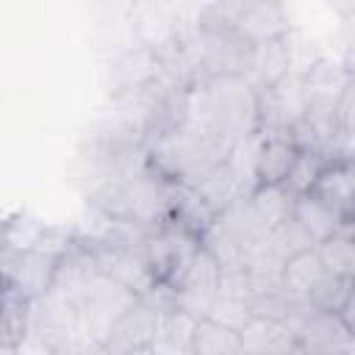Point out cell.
<instances>
[{
  "mask_svg": "<svg viewBox=\"0 0 355 355\" xmlns=\"http://www.w3.org/2000/svg\"><path fill=\"white\" fill-rule=\"evenodd\" d=\"M241 141L261 133V92L250 75H211L189 89L186 122Z\"/></svg>",
  "mask_w": 355,
  "mask_h": 355,
  "instance_id": "cell-1",
  "label": "cell"
},
{
  "mask_svg": "<svg viewBox=\"0 0 355 355\" xmlns=\"http://www.w3.org/2000/svg\"><path fill=\"white\" fill-rule=\"evenodd\" d=\"M236 141H230L222 133L205 130V128H164L144 139L147 164L183 186H194L202 175H208L214 166L225 164L230 158Z\"/></svg>",
  "mask_w": 355,
  "mask_h": 355,
  "instance_id": "cell-2",
  "label": "cell"
},
{
  "mask_svg": "<svg viewBox=\"0 0 355 355\" xmlns=\"http://www.w3.org/2000/svg\"><path fill=\"white\" fill-rule=\"evenodd\" d=\"M200 247H202L200 233L175 219L161 222L147 233L141 250L161 291H172L183 280Z\"/></svg>",
  "mask_w": 355,
  "mask_h": 355,
  "instance_id": "cell-3",
  "label": "cell"
},
{
  "mask_svg": "<svg viewBox=\"0 0 355 355\" xmlns=\"http://www.w3.org/2000/svg\"><path fill=\"white\" fill-rule=\"evenodd\" d=\"M141 294H136L133 288H128L125 283L114 280L105 272H97L86 288L78 294V308H80V319H83V330L92 333L103 347L114 330V324L122 319V313L139 302Z\"/></svg>",
  "mask_w": 355,
  "mask_h": 355,
  "instance_id": "cell-4",
  "label": "cell"
},
{
  "mask_svg": "<svg viewBox=\"0 0 355 355\" xmlns=\"http://www.w3.org/2000/svg\"><path fill=\"white\" fill-rule=\"evenodd\" d=\"M200 78L211 75H250L255 44L236 28L230 31H197L189 39Z\"/></svg>",
  "mask_w": 355,
  "mask_h": 355,
  "instance_id": "cell-5",
  "label": "cell"
},
{
  "mask_svg": "<svg viewBox=\"0 0 355 355\" xmlns=\"http://www.w3.org/2000/svg\"><path fill=\"white\" fill-rule=\"evenodd\" d=\"M128 28L136 44L161 53V58H169L186 44L180 14L169 0H133L128 8Z\"/></svg>",
  "mask_w": 355,
  "mask_h": 355,
  "instance_id": "cell-6",
  "label": "cell"
},
{
  "mask_svg": "<svg viewBox=\"0 0 355 355\" xmlns=\"http://www.w3.org/2000/svg\"><path fill=\"white\" fill-rule=\"evenodd\" d=\"M55 255H47L42 250H6L0 255L3 266V291H11L22 300L42 297L53 288L55 272H58Z\"/></svg>",
  "mask_w": 355,
  "mask_h": 355,
  "instance_id": "cell-7",
  "label": "cell"
},
{
  "mask_svg": "<svg viewBox=\"0 0 355 355\" xmlns=\"http://www.w3.org/2000/svg\"><path fill=\"white\" fill-rule=\"evenodd\" d=\"M161 80H166V64L161 53L144 44H136V42L119 50L105 67V89L111 97L133 92V89H147Z\"/></svg>",
  "mask_w": 355,
  "mask_h": 355,
  "instance_id": "cell-8",
  "label": "cell"
},
{
  "mask_svg": "<svg viewBox=\"0 0 355 355\" xmlns=\"http://www.w3.org/2000/svg\"><path fill=\"white\" fill-rule=\"evenodd\" d=\"M158 319H161V300L158 294L153 297H139L122 319L114 324L108 341H105V355H133V352H153L155 333H158Z\"/></svg>",
  "mask_w": 355,
  "mask_h": 355,
  "instance_id": "cell-9",
  "label": "cell"
},
{
  "mask_svg": "<svg viewBox=\"0 0 355 355\" xmlns=\"http://www.w3.org/2000/svg\"><path fill=\"white\" fill-rule=\"evenodd\" d=\"M219 280H222V263L214 258L211 250L200 247L189 272L183 275V280L172 291H164V294L178 308H183L194 316H208V311L216 300V291H219Z\"/></svg>",
  "mask_w": 355,
  "mask_h": 355,
  "instance_id": "cell-10",
  "label": "cell"
},
{
  "mask_svg": "<svg viewBox=\"0 0 355 355\" xmlns=\"http://www.w3.org/2000/svg\"><path fill=\"white\" fill-rule=\"evenodd\" d=\"M305 116L302 69L261 89V133H291Z\"/></svg>",
  "mask_w": 355,
  "mask_h": 355,
  "instance_id": "cell-11",
  "label": "cell"
},
{
  "mask_svg": "<svg viewBox=\"0 0 355 355\" xmlns=\"http://www.w3.org/2000/svg\"><path fill=\"white\" fill-rule=\"evenodd\" d=\"M92 250H94L100 272L125 283L136 294L153 297V294L161 291L158 283H155V275H153V269L144 258L141 244H100V247H92Z\"/></svg>",
  "mask_w": 355,
  "mask_h": 355,
  "instance_id": "cell-12",
  "label": "cell"
},
{
  "mask_svg": "<svg viewBox=\"0 0 355 355\" xmlns=\"http://www.w3.org/2000/svg\"><path fill=\"white\" fill-rule=\"evenodd\" d=\"M241 336V352L250 355H286V352H302L297 330L269 313H252L247 324L239 330Z\"/></svg>",
  "mask_w": 355,
  "mask_h": 355,
  "instance_id": "cell-13",
  "label": "cell"
},
{
  "mask_svg": "<svg viewBox=\"0 0 355 355\" xmlns=\"http://www.w3.org/2000/svg\"><path fill=\"white\" fill-rule=\"evenodd\" d=\"M236 31L252 44L291 36V19L286 11V0H241Z\"/></svg>",
  "mask_w": 355,
  "mask_h": 355,
  "instance_id": "cell-14",
  "label": "cell"
},
{
  "mask_svg": "<svg viewBox=\"0 0 355 355\" xmlns=\"http://www.w3.org/2000/svg\"><path fill=\"white\" fill-rule=\"evenodd\" d=\"M302 352H355V336L336 311H311L297 327Z\"/></svg>",
  "mask_w": 355,
  "mask_h": 355,
  "instance_id": "cell-15",
  "label": "cell"
},
{
  "mask_svg": "<svg viewBox=\"0 0 355 355\" xmlns=\"http://www.w3.org/2000/svg\"><path fill=\"white\" fill-rule=\"evenodd\" d=\"M158 300H161V319H158V333H155L153 352L191 355L194 333H197V322H200L202 316H194V313L178 308L175 302L166 300L164 291H158Z\"/></svg>",
  "mask_w": 355,
  "mask_h": 355,
  "instance_id": "cell-16",
  "label": "cell"
},
{
  "mask_svg": "<svg viewBox=\"0 0 355 355\" xmlns=\"http://www.w3.org/2000/svg\"><path fill=\"white\" fill-rule=\"evenodd\" d=\"M300 144L291 133H261L258 155H255V186L258 183H286Z\"/></svg>",
  "mask_w": 355,
  "mask_h": 355,
  "instance_id": "cell-17",
  "label": "cell"
},
{
  "mask_svg": "<svg viewBox=\"0 0 355 355\" xmlns=\"http://www.w3.org/2000/svg\"><path fill=\"white\" fill-rule=\"evenodd\" d=\"M313 191L344 219L355 222V158H330Z\"/></svg>",
  "mask_w": 355,
  "mask_h": 355,
  "instance_id": "cell-18",
  "label": "cell"
},
{
  "mask_svg": "<svg viewBox=\"0 0 355 355\" xmlns=\"http://www.w3.org/2000/svg\"><path fill=\"white\" fill-rule=\"evenodd\" d=\"M294 72V44L291 36H280V39H269V42H258L252 50V67H250V80L261 89L275 86L277 80H283L286 75Z\"/></svg>",
  "mask_w": 355,
  "mask_h": 355,
  "instance_id": "cell-19",
  "label": "cell"
},
{
  "mask_svg": "<svg viewBox=\"0 0 355 355\" xmlns=\"http://www.w3.org/2000/svg\"><path fill=\"white\" fill-rule=\"evenodd\" d=\"M250 211L266 230H277L294 216V200L297 194L288 191L286 183H258L247 197Z\"/></svg>",
  "mask_w": 355,
  "mask_h": 355,
  "instance_id": "cell-20",
  "label": "cell"
},
{
  "mask_svg": "<svg viewBox=\"0 0 355 355\" xmlns=\"http://www.w3.org/2000/svg\"><path fill=\"white\" fill-rule=\"evenodd\" d=\"M294 219L300 222V227L313 239V244L330 239L333 233H338L349 219H344L330 202H324L316 191H305L297 194L294 200Z\"/></svg>",
  "mask_w": 355,
  "mask_h": 355,
  "instance_id": "cell-21",
  "label": "cell"
},
{
  "mask_svg": "<svg viewBox=\"0 0 355 355\" xmlns=\"http://www.w3.org/2000/svg\"><path fill=\"white\" fill-rule=\"evenodd\" d=\"M327 275L316 247H305V250H297L291 252L286 261H283V291L291 297V300H302L308 302V294L311 288Z\"/></svg>",
  "mask_w": 355,
  "mask_h": 355,
  "instance_id": "cell-22",
  "label": "cell"
},
{
  "mask_svg": "<svg viewBox=\"0 0 355 355\" xmlns=\"http://www.w3.org/2000/svg\"><path fill=\"white\" fill-rule=\"evenodd\" d=\"M191 189H197V194H200L216 214H222L225 208H230L236 200L244 197V183H241V178L236 175V169H233L230 161L214 166V169H211L208 175H202Z\"/></svg>",
  "mask_w": 355,
  "mask_h": 355,
  "instance_id": "cell-23",
  "label": "cell"
},
{
  "mask_svg": "<svg viewBox=\"0 0 355 355\" xmlns=\"http://www.w3.org/2000/svg\"><path fill=\"white\" fill-rule=\"evenodd\" d=\"M316 252L330 275L355 280V222H347L338 233L319 241Z\"/></svg>",
  "mask_w": 355,
  "mask_h": 355,
  "instance_id": "cell-24",
  "label": "cell"
},
{
  "mask_svg": "<svg viewBox=\"0 0 355 355\" xmlns=\"http://www.w3.org/2000/svg\"><path fill=\"white\" fill-rule=\"evenodd\" d=\"M191 355H241V336H239V330H233L211 316H202L197 322Z\"/></svg>",
  "mask_w": 355,
  "mask_h": 355,
  "instance_id": "cell-25",
  "label": "cell"
},
{
  "mask_svg": "<svg viewBox=\"0 0 355 355\" xmlns=\"http://www.w3.org/2000/svg\"><path fill=\"white\" fill-rule=\"evenodd\" d=\"M330 164V155L319 147H300L297 153V161L286 178V186L291 194H305V191H313L316 180L322 178L324 166Z\"/></svg>",
  "mask_w": 355,
  "mask_h": 355,
  "instance_id": "cell-26",
  "label": "cell"
},
{
  "mask_svg": "<svg viewBox=\"0 0 355 355\" xmlns=\"http://www.w3.org/2000/svg\"><path fill=\"white\" fill-rule=\"evenodd\" d=\"M28 330V300L3 291V319H0V355H14L17 341Z\"/></svg>",
  "mask_w": 355,
  "mask_h": 355,
  "instance_id": "cell-27",
  "label": "cell"
},
{
  "mask_svg": "<svg viewBox=\"0 0 355 355\" xmlns=\"http://www.w3.org/2000/svg\"><path fill=\"white\" fill-rule=\"evenodd\" d=\"M252 313H255L252 311V300L247 294H236V291H225V288L216 291V300H214V305L208 311L211 319H216V322H222V324H227L233 330H241Z\"/></svg>",
  "mask_w": 355,
  "mask_h": 355,
  "instance_id": "cell-28",
  "label": "cell"
},
{
  "mask_svg": "<svg viewBox=\"0 0 355 355\" xmlns=\"http://www.w3.org/2000/svg\"><path fill=\"white\" fill-rule=\"evenodd\" d=\"M42 230H44V222H39L28 211H17L14 216L6 219L3 247L6 250H33L39 236H42Z\"/></svg>",
  "mask_w": 355,
  "mask_h": 355,
  "instance_id": "cell-29",
  "label": "cell"
},
{
  "mask_svg": "<svg viewBox=\"0 0 355 355\" xmlns=\"http://www.w3.org/2000/svg\"><path fill=\"white\" fill-rule=\"evenodd\" d=\"M349 286H352V280L349 277H338V275H324L313 288H311V294H308V302H311V308H316V311H341V305H344V300H347V294H349Z\"/></svg>",
  "mask_w": 355,
  "mask_h": 355,
  "instance_id": "cell-30",
  "label": "cell"
},
{
  "mask_svg": "<svg viewBox=\"0 0 355 355\" xmlns=\"http://www.w3.org/2000/svg\"><path fill=\"white\" fill-rule=\"evenodd\" d=\"M341 319H344V324L352 330V336H355V280H352V286H349V294H347V300H344V305H341Z\"/></svg>",
  "mask_w": 355,
  "mask_h": 355,
  "instance_id": "cell-31",
  "label": "cell"
}]
</instances>
